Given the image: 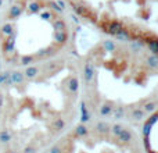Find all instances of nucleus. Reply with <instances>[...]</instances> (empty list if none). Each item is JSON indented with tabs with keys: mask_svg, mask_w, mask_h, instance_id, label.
I'll list each match as a JSON object with an SVG mask.
<instances>
[{
	"mask_svg": "<svg viewBox=\"0 0 158 153\" xmlns=\"http://www.w3.org/2000/svg\"><path fill=\"white\" fill-rule=\"evenodd\" d=\"M24 8H25V4L22 3H17V4H13L10 7L7 13V20H15L24 13Z\"/></svg>",
	"mask_w": 158,
	"mask_h": 153,
	"instance_id": "obj_1",
	"label": "nucleus"
},
{
	"mask_svg": "<svg viewBox=\"0 0 158 153\" xmlns=\"http://www.w3.org/2000/svg\"><path fill=\"white\" fill-rule=\"evenodd\" d=\"M122 29H123L122 22H121V21H117V20H112V21L108 22V25L106 27V29H104V31H107L110 35H114V36H115L117 33H119Z\"/></svg>",
	"mask_w": 158,
	"mask_h": 153,
	"instance_id": "obj_2",
	"label": "nucleus"
},
{
	"mask_svg": "<svg viewBox=\"0 0 158 153\" xmlns=\"http://www.w3.org/2000/svg\"><path fill=\"white\" fill-rule=\"evenodd\" d=\"M93 76H94V67H93L92 61H87L83 67V79L89 84L93 79Z\"/></svg>",
	"mask_w": 158,
	"mask_h": 153,
	"instance_id": "obj_3",
	"label": "nucleus"
},
{
	"mask_svg": "<svg viewBox=\"0 0 158 153\" xmlns=\"http://www.w3.org/2000/svg\"><path fill=\"white\" fill-rule=\"evenodd\" d=\"M25 8L28 10V13L29 14H39L42 10V4L39 2H36V0H33V2H29L27 6H25Z\"/></svg>",
	"mask_w": 158,
	"mask_h": 153,
	"instance_id": "obj_4",
	"label": "nucleus"
},
{
	"mask_svg": "<svg viewBox=\"0 0 158 153\" xmlns=\"http://www.w3.org/2000/svg\"><path fill=\"white\" fill-rule=\"evenodd\" d=\"M38 74H39V68L35 66H28L24 71L25 79H35L38 76Z\"/></svg>",
	"mask_w": 158,
	"mask_h": 153,
	"instance_id": "obj_5",
	"label": "nucleus"
},
{
	"mask_svg": "<svg viewBox=\"0 0 158 153\" xmlns=\"http://www.w3.org/2000/svg\"><path fill=\"white\" fill-rule=\"evenodd\" d=\"M118 139H119L121 142H123V143L131 142V141L133 139V132H132L131 129H128V128H123L122 132L118 135Z\"/></svg>",
	"mask_w": 158,
	"mask_h": 153,
	"instance_id": "obj_6",
	"label": "nucleus"
},
{
	"mask_svg": "<svg viewBox=\"0 0 158 153\" xmlns=\"http://www.w3.org/2000/svg\"><path fill=\"white\" fill-rule=\"evenodd\" d=\"M144 42H146V45L148 46V49L153 52V55L158 56V39L157 38H147Z\"/></svg>",
	"mask_w": 158,
	"mask_h": 153,
	"instance_id": "obj_7",
	"label": "nucleus"
},
{
	"mask_svg": "<svg viewBox=\"0 0 158 153\" xmlns=\"http://www.w3.org/2000/svg\"><path fill=\"white\" fill-rule=\"evenodd\" d=\"M115 38H117L118 41H121V42H128V41H132L131 33H129V32H128V29H125V28H123V29L119 33H117V35H115Z\"/></svg>",
	"mask_w": 158,
	"mask_h": 153,
	"instance_id": "obj_8",
	"label": "nucleus"
},
{
	"mask_svg": "<svg viewBox=\"0 0 158 153\" xmlns=\"http://www.w3.org/2000/svg\"><path fill=\"white\" fill-rule=\"evenodd\" d=\"M146 63L150 68H158V56L157 55H150L146 59Z\"/></svg>",
	"mask_w": 158,
	"mask_h": 153,
	"instance_id": "obj_9",
	"label": "nucleus"
},
{
	"mask_svg": "<svg viewBox=\"0 0 158 153\" xmlns=\"http://www.w3.org/2000/svg\"><path fill=\"white\" fill-rule=\"evenodd\" d=\"M68 89L71 90L72 93H75V92H77V90L79 89V81H78L77 76H72V78L69 79V82H68Z\"/></svg>",
	"mask_w": 158,
	"mask_h": 153,
	"instance_id": "obj_10",
	"label": "nucleus"
},
{
	"mask_svg": "<svg viewBox=\"0 0 158 153\" xmlns=\"http://www.w3.org/2000/svg\"><path fill=\"white\" fill-rule=\"evenodd\" d=\"M54 39L58 43H65L68 35H67V31H61V32H54Z\"/></svg>",
	"mask_w": 158,
	"mask_h": 153,
	"instance_id": "obj_11",
	"label": "nucleus"
},
{
	"mask_svg": "<svg viewBox=\"0 0 158 153\" xmlns=\"http://www.w3.org/2000/svg\"><path fill=\"white\" fill-rule=\"evenodd\" d=\"M112 109H114V107H112V104L111 103H104L103 106L100 107V114L103 116H110L112 113Z\"/></svg>",
	"mask_w": 158,
	"mask_h": 153,
	"instance_id": "obj_12",
	"label": "nucleus"
},
{
	"mask_svg": "<svg viewBox=\"0 0 158 153\" xmlns=\"http://www.w3.org/2000/svg\"><path fill=\"white\" fill-rule=\"evenodd\" d=\"M81 111H82V118H81L82 124L87 123V121L90 120V114H89V111H87V107H86V104L85 103L81 104Z\"/></svg>",
	"mask_w": 158,
	"mask_h": 153,
	"instance_id": "obj_13",
	"label": "nucleus"
},
{
	"mask_svg": "<svg viewBox=\"0 0 158 153\" xmlns=\"http://www.w3.org/2000/svg\"><path fill=\"white\" fill-rule=\"evenodd\" d=\"M53 28L56 29V32H61V31L67 29V25L63 20H56V21L53 22Z\"/></svg>",
	"mask_w": 158,
	"mask_h": 153,
	"instance_id": "obj_14",
	"label": "nucleus"
},
{
	"mask_svg": "<svg viewBox=\"0 0 158 153\" xmlns=\"http://www.w3.org/2000/svg\"><path fill=\"white\" fill-rule=\"evenodd\" d=\"M64 127H65V121L63 118H56L53 121V129L54 131H61V129H64Z\"/></svg>",
	"mask_w": 158,
	"mask_h": 153,
	"instance_id": "obj_15",
	"label": "nucleus"
},
{
	"mask_svg": "<svg viewBox=\"0 0 158 153\" xmlns=\"http://www.w3.org/2000/svg\"><path fill=\"white\" fill-rule=\"evenodd\" d=\"M87 134H89V131H87V128L83 124H81V125H78L77 128H75V135H77V137L83 138V137H86Z\"/></svg>",
	"mask_w": 158,
	"mask_h": 153,
	"instance_id": "obj_16",
	"label": "nucleus"
},
{
	"mask_svg": "<svg viewBox=\"0 0 158 153\" xmlns=\"http://www.w3.org/2000/svg\"><path fill=\"white\" fill-rule=\"evenodd\" d=\"M132 118L136 121H140L144 118V110L142 109H135L133 111H132Z\"/></svg>",
	"mask_w": 158,
	"mask_h": 153,
	"instance_id": "obj_17",
	"label": "nucleus"
},
{
	"mask_svg": "<svg viewBox=\"0 0 158 153\" xmlns=\"http://www.w3.org/2000/svg\"><path fill=\"white\" fill-rule=\"evenodd\" d=\"M103 47L106 52H114L117 49V45L114 43V41H104L103 42Z\"/></svg>",
	"mask_w": 158,
	"mask_h": 153,
	"instance_id": "obj_18",
	"label": "nucleus"
},
{
	"mask_svg": "<svg viewBox=\"0 0 158 153\" xmlns=\"http://www.w3.org/2000/svg\"><path fill=\"white\" fill-rule=\"evenodd\" d=\"M114 110V118H117V120H119V118H123V116H125V107L122 106H118L115 107Z\"/></svg>",
	"mask_w": 158,
	"mask_h": 153,
	"instance_id": "obj_19",
	"label": "nucleus"
},
{
	"mask_svg": "<svg viewBox=\"0 0 158 153\" xmlns=\"http://www.w3.org/2000/svg\"><path fill=\"white\" fill-rule=\"evenodd\" d=\"M108 128H110V127L107 125L106 123H98L97 125H96V129H97V131L100 132V134H107V132L110 131Z\"/></svg>",
	"mask_w": 158,
	"mask_h": 153,
	"instance_id": "obj_20",
	"label": "nucleus"
},
{
	"mask_svg": "<svg viewBox=\"0 0 158 153\" xmlns=\"http://www.w3.org/2000/svg\"><path fill=\"white\" fill-rule=\"evenodd\" d=\"M71 6H72V8H74V10H75V11H77V13L79 14V15H83V17H85V15H87V11L85 10V8H82L81 6L75 4V3H72Z\"/></svg>",
	"mask_w": 158,
	"mask_h": 153,
	"instance_id": "obj_21",
	"label": "nucleus"
},
{
	"mask_svg": "<svg viewBox=\"0 0 158 153\" xmlns=\"http://www.w3.org/2000/svg\"><path fill=\"white\" fill-rule=\"evenodd\" d=\"M156 110V103L154 102H147L144 103V113H151Z\"/></svg>",
	"mask_w": 158,
	"mask_h": 153,
	"instance_id": "obj_22",
	"label": "nucleus"
},
{
	"mask_svg": "<svg viewBox=\"0 0 158 153\" xmlns=\"http://www.w3.org/2000/svg\"><path fill=\"white\" fill-rule=\"evenodd\" d=\"M151 128H153V125H151L150 123L144 124V127H143V135H144V138H148V135H150V132H151Z\"/></svg>",
	"mask_w": 158,
	"mask_h": 153,
	"instance_id": "obj_23",
	"label": "nucleus"
},
{
	"mask_svg": "<svg viewBox=\"0 0 158 153\" xmlns=\"http://www.w3.org/2000/svg\"><path fill=\"white\" fill-rule=\"evenodd\" d=\"M122 129H123V127H122V125H119V124H115V125L111 128V131H112V134H114L115 137L118 138V135H119L121 132H122Z\"/></svg>",
	"mask_w": 158,
	"mask_h": 153,
	"instance_id": "obj_24",
	"label": "nucleus"
},
{
	"mask_svg": "<svg viewBox=\"0 0 158 153\" xmlns=\"http://www.w3.org/2000/svg\"><path fill=\"white\" fill-rule=\"evenodd\" d=\"M40 18L44 20V21H49V20L53 18V14L50 11H44V13H40Z\"/></svg>",
	"mask_w": 158,
	"mask_h": 153,
	"instance_id": "obj_25",
	"label": "nucleus"
},
{
	"mask_svg": "<svg viewBox=\"0 0 158 153\" xmlns=\"http://www.w3.org/2000/svg\"><path fill=\"white\" fill-rule=\"evenodd\" d=\"M56 4L58 6V8H60L61 11L65 8V2H64V0H56Z\"/></svg>",
	"mask_w": 158,
	"mask_h": 153,
	"instance_id": "obj_26",
	"label": "nucleus"
},
{
	"mask_svg": "<svg viewBox=\"0 0 158 153\" xmlns=\"http://www.w3.org/2000/svg\"><path fill=\"white\" fill-rule=\"evenodd\" d=\"M50 153H61V148L60 146H53V148H50Z\"/></svg>",
	"mask_w": 158,
	"mask_h": 153,
	"instance_id": "obj_27",
	"label": "nucleus"
},
{
	"mask_svg": "<svg viewBox=\"0 0 158 153\" xmlns=\"http://www.w3.org/2000/svg\"><path fill=\"white\" fill-rule=\"evenodd\" d=\"M50 7H52L54 11H58V13H60V11H61L60 8H58V6L56 4V2H50Z\"/></svg>",
	"mask_w": 158,
	"mask_h": 153,
	"instance_id": "obj_28",
	"label": "nucleus"
},
{
	"mask_svg": "<svg viewBox=\"0 0 158 153\" xmlns=\"http://www.w3.org/2000/svg\"><path fill=\"white\" fill-rule=\"evenodd\" d=\"M72 18H74V21H75V22H77V24H78V22H79V20H78V17H77V15H74V17H72Z\"/></svg>",
	"mask_w": 158,
	"mask_h": 153,
	"instance_id": "obj_29",
	"label": "nucleus"
},
{
	"mask_svg": "<svg viewBox=\"0 0 158 153\" xmlns=\"http://www.w3.org/2000/svg\"><path fill=\"white\" fill-rule=\"evenodd\" d=\"M147 153H157V152H153V151H147Z\"/></svg>",
	"mask_w": 158,
	"mask_h": 153,
	"instance_id": "obj_30",
	"label": "nucleus"
},
{
	"mask_svg": "<svg viewBox=\"0 0 158 153\" xmlns=\"http://www.w3.org/2000/svg\"><path fill=\"white\" fill-rule=\"evenodd\" d=\"M2 2H3V0H0V6H2Z\"/></svg>",
	"mask_w": 158,
	"mask_h": 153,
	"instance_id": "obj_31",
	"label": "nucleus"
}]
</instances>
